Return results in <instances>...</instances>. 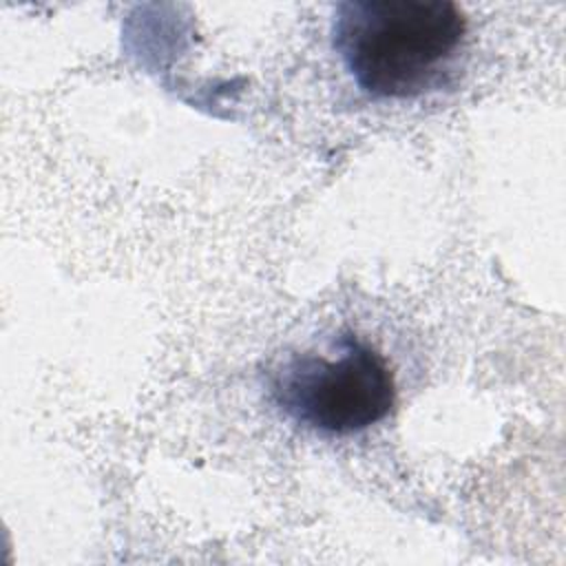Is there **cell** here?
<instances>
[{
  "label": "cell",
  "mask_w": 566,
  "mask_h": 566,
  "mask_svg": "<svg viewBox=\"0 0 566 566\" xmlns=\"http://www.w3.org/2000/svg\"><path fill=\"white\" fill-rule=\"evenodd\" d=\"M467 20L449 0H347L332 44L356 86L378 99L442 88L464 51Z\"/></svg>",
  "instance_id": "1"
},
{
  "label": "cell",
  "mask_w": 566,
  "mask_h": 566,
  "mask_svg": "<svg viewBox=\"0 0 566 566\" xmlns=\"http://www.w3.org/2000/svg\"><path fill=\"white\" fill-rule=\"evenodd\" d=\"M276 405L294 422L349 436L380 422L394 407V376L385 358L354 334L338 338L336 358L298 354L270 380Z\"/></svg>",
  "instance_id": "2"
}]
</instances>
